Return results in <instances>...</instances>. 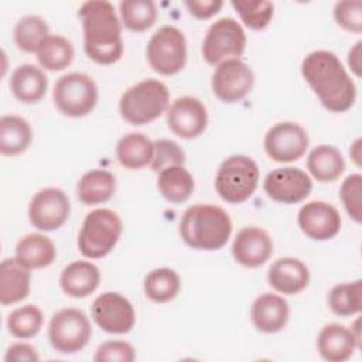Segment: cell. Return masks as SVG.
I'll list each match as a JSON object with an SVG mask.
<instances>
[{
    "instance_id": "obj_1",
    "label": "cell",
    "mask_w": 362,
    "mask_h": 362,
    "mask_svg": "<svg viewBox=\"0 0 362 362\" xmlns=\"http://www.w3.org/2000/svg\"><path fill=\"white\" fill-rule=\"evenodd\" d=\"M301 75L327 110L342 113L352 107L356 88L334 52L318 49L305 55Z\"/></svg>"
},
{
    "instance_id": "obj_2",
    "label": "cell",
    "mask_w": 362,
    "mask_h": 362,
    "mask_svg": "<svg viewBox=\"0 0 362 362\" xmlns=\"http://www.w3.org/2000/svg\"><path fill=\"white\" fill-rule=\"evenodd\" d=\"M83 48L86 55L100 65L115 64L122 58V23L115 7L106 0H90L81 4Z\"/></svg>"
},
{
    "instance_id": "obj_3",
    "label": "cell",
    "mask_w": 362,
    "mask_h": 362,
    "mask_svg": "<svg viewBox=\"0 0 362 362\" xmlns=\"http://www.w3.org/2000/svg\"><path fill=\"white\" fill-rule=\"evenodd\" d=\"M232 233V221L218 205L198 204L189 206L180 222V235L185 245L198 250H218Z\"/></svg>"
},
{
    "instance_id": "obj_4",
    "label": "cell",
    "mask_w": 362,
    "mask_h": 362,
    "mask_svg": "<svg viewBox=\"0 0 362 362\" xmlns=\"http://www.w3.org/2000/svg\"><path fill=\"white\" fill-rule=\"evenodd\" d=\"M170 92L158 79L140 81L124 90L119 102L122 117L134 126L147 124L168 107Z\"/></svg>"
},
{
    "instance_id": "obj_5",
    "label": "cell",
    "mask_w": 362,
    "mask_h": 362,
    "mask_svg": "<svg viewBox=\"0 0 362 362\" xmlns=\"http://www.w3.org/2000/svg\"><path fill=\"white\" fill-rule=\"evenodd\" d=\"M123 230L120 216L109 208L90 211L78 236V249L88 259H100L112 252Z\"/></svg>"
},
{
    "instance_id": "obj_6",
    "label": "cell",
    "mask_w": 362,
    "mask_h": 362,
    "mask_svg": "<svg viewBox=\"0 0 362 362\" xmlns=\"http://www.w3.org/2000/svg\"><path fill=\"white\" fill-rule=\"evenodd\" d=\"M259 177V167L250 157L235 154L219 165L215 175V189L225 202L242 204L256 191Z\"/></svg>"
},
{
    "instance_id": "obj_7",
    "label": "cell",
    "mask_w": 362,
    "mask_h": 362,
    "mask_svg": "<svg viewBox=\"0 0 362 362\" xmlns=\"http://www.w3.org/2000/svg\"><path fill=\"white\" fill-rule=\"evenodd\" d=\"M57 109L68 117H82L93 110L98 102L95 81L82 72L62 75L54 85L52 92Z\"/></svg>"
},
{
    "instance_id": "obj_8",
    "label": "cell",
    "mask_w": 362,
    "mask_h": 362,
    "mask_svg": "<svg viewBox=\"0 0 362 362\" xmlns=\"http://www.w3.org/2000/svg\"><path fill=\"white\" fill-rule=\"evenodd\" d=\"M246 48V34L242 25L230 17H222L212 23L202 42V57L212 65L228 59H239Z\"/></svg>"
},
{
    "instance_id": "obj_9",
    "label": "cell",
    "mask_w": 362,
    "mask_h": 362,
    "mask_svg": "<svg viewBox=\"0 0 362 362\" xmlns=\"http://www.w3.org/2000/svg\"><path fill=\"white\" fill-rule=\"evenodd\" d=\"M147 61L161 75L178 74L187 62V41L174 25L160 27L148 40Z\"/></svg>"
},
{
    "instance_id": "obj_10",
    "label": "cell",
    "mask_w": 362,
    "mask_h": 362,
    "mask_svg": "<svg viewBox=\"0 0 362 362\" xmlns=\"http://www.w3.org/2000/svg\"><path fill=\"white\" fill-rule=\"evenodd\" d=\"M92 327L82 310L62 308L57 311L48 325V338L59 354H75L86 346Z\"/></svg>"
},
{
    "instance_id": "obj_11",
    "label": "cell",
    "mask_w": 362,
    "mask_h": 362,
    "mask_svg": "<svg viewBox=\"0 0 362 362\" xmlns=\"http://www.w3.org/2000/svg\"><path fill=\"white\" fill-rule=\"evenodd\" d=\"M71 214V202L59 188L40 189L30 201L28 218L34 228L51 232L61 228Z\"/></svg>"
},
{
    "instance_id": "obj_12",
    "label": "cell",
    "mask_w": 362,
    "mask_h": 362,
    "mask_svg": "<svg viewBox=\"0 0 362 362\" xmlns=\"http://www.w3.org/2000/svg\"><path fill=\"white\" fill-rule=\"evenodd\" d=\"M307 132L294 122H280L264 136V150L276 163H291L301 158L308 148Z\"/></svg>"
},
{
    "instance_id": "obj_13",
    "label": "cell",
    "mask_w": 362,
    "mask_h": 362,
    "mask_svg": "<svg viewBox=\"0 0 362 362\" xmlns=\"http://www.w3.org/2000/svg\"><path fill=\"white\" fill-rule=\"evenodd\" d=\"M90 313L98 327L109 334H127L136 321L132 303L115 291L98 296L92 303Z\"/></svg>"
},
{
    "instance_id": "obj_14",
    "label": "cell",
    "mask_w": 362,
    "mask_h": 362,
    "mask_svg": "<svg viewBox=\"0 0 362 362\" xmlns=\"http://www.w3.org/2000/svg\"><path fill=\"white\" fill-rule=\"evenodd\" d=\"M253 83L252 68L240 59H228L219 64L212 75V92L225 103L242 100L252 90Z\"/></svg>"
},
{
    "instance_id": "obj_15",
    "label": "cell",
    "mask_w": 362,
    "mask_h": 362,
    "mask_svg": "<svg viewBox=\"0 0 362 362\" xmlns=\"http://www.w3.org/2000/svg\"><path fill=\"white\" fill-rule=\"evenodd\" d=\"M263 188L267 197L276 202L297 204L310 195L313 182L301 168L281 167L266 175Z\"/></svg>"
},
{
    "instance_id": "obj_16",
    "label": "cell",
    "mask_w": 362,
    "mask_h": 362,
    "mask_svg": "<svg viewBox=\"0 0 362 362\" xmlns=\"http://www.w3.org/2000/svg\"><path fill=\"white\" fill-rule=\"evenodd\" d=\"M170 130L185 140L198 137L208 124L205 105L194 96L177 98L167 112Z\"/></svg>"
},
{
    "instance_id": "obj_17",
    "label": "cell",
    "mask_w": 362,
    "mask_h": 362,
    "mask_svg": "<svg viewBox=\"0 0 362 362\" xmlns=\"http://www.w3.org/2000/svg\"><path fill=\"white\" fill-rule=\"evenodd\" d=\"M303 233L314 240H328L341 229L338 209L325 201H310L304 204L297 215Z\"/></svg>"
},
{
    "instance_id": "obj_18",
    "label": "cell",
    "mask_w": 362,
    "mask_h": 362,
    "mask_svg": "<svg viewBox=\"0 0 362 362\" xmlns=\"http://www.w3.org/2000/svg\"><path fill=\"white\" fill-rule=\"evenodd\" d=\"M359 320L355 321L354 328H348L342 324H327L321 328L317 337V348L320 355L328 362H342L354 355V351L359 348Z\"/></svg>"
},
{
    "instance_id": "obj_19",
    "label": "cell",
    "mask_w": 362,
    "mask_h": 362,
    "mask_svg": "<svg viewBox=\"0 0 362 362\" xmlns=\"http://www.w3.org/2000/svg\"><path fill=\"white\" fill-rule=\"evenodd\" d=\"M273 253V240L270 235L259 226H246L238 232L232 243L235 260L249 269L264 264Z\"/></svg>"
},
{
    "instance_id": "obj_20",
    "label": "cell",
    "mask_w": 362,
    "mask_h": 362,
    "mask_svg": "<svg viewBox=\"0 0 362 362\" xmlns=\"http://www.w3.org/2000/svg\"><path fill=\"white\" fill-rule=\"evenodd\" d=\"M250 317L257 331L274 334L286 327L290 317V308L283 297L272 293H263L253 301Z\"/></svg>"
},
{
    "instance_id": "obj_21",
    "label": "cell",
    "mask_w": 362,
    "mask_h": 362,
    "mask_svg": "<svg viewBox=\"0 0 362 362\" xmlns=\"http://www.w3.org/2000/svg\"><path fill=\"white\" fill-rule=\"evenodd\" d=\"M269 284L281 294H298L310 283V272L305 263L296 257L277 259L267 273Z\"/></svg>"
},
{
    "instance_id": "obj_22",
    "label": "cell",
    "mask_w": 362,
    "mask_h": 362,
    "mask_svg": "<svg viewBox=\"0 0 362 362\" xmlns=\"http://www.w3.org/2000/svg\"><path fill=\"white\" fill-rule=\"evenodd\" d=\"M100 283L99 269L86 260H76L64 267L59 276L62 291L74 298H83L92 294Z\"/></svg>"
},
{
    "instance_id": "obj_23",
    "label": "cell",
    "mask_w": 362,
    "mask_h": 362,
    "mask_svg": "<svg viewBox=\"0 0 362 362\" xmlns=\"http://www.w3.org/2000/svg\"><path fill=\"white\" fill-rule=\"evenodd\" d=\"M31 272L16 257L4 259L0 264V303L10 305L23 301L30 293Z\"/></svg>"
},
{
    "instance_id": "obj_24",
    "label": "cell",
    "mask_w": 362,
    "mask_h": 362,
    "mask_svg": "<svg viewBox=\"0 0 362 362\" xmlns=\"http://www.w3.org/2000/svg\"><path fill=\"white\" fill-rule=\"evenodd\" d=\"M10 89L14 98L23 103H37L48 89V78L33 64L18 65L10 79Z\"/></svg>"
},
{
    "instance_id": "obj_25",
    "label": "cell",
    "mask_w": 362,
    "mask_h": 362,
    "mask_svg": "<svg viewBox=\"0 0 362 362\" xmlns=\"http://www.w3.org/2000/svg\"><path fill=\"white\" fill-rule=\"evenodd\" d=\"M55 256L54 242L41 233H28L16 246V259L28 269L47 267L55 260Z\"/></svg>"
},
{
    "instance_id": "obj_26",
    "label": "cell",
    "mask_w": 362,
    "mask_h": 362,
    "mask_svg": "<svg viewBox=\"0 0 362 362\" xmlns=\"http://www.w3.org/2000/svg\"><path fill=\"white\" fill-rule=\"evenodd\" d=\"M116 189V178L107 170L95 168L85 173L76 185V194L82 204L98 205L109 201Z\"/></svg>"
},
{
    "instance_id": "obj_27",
    "label": "cell",
    "mask_w": 362,
    "mask_h": 362,
    "mask_svg": "<svg viewBox=\"0 0 362 362\" xmlns=\"http://www.w3.org/2000/svg\"><path fill=\"white\" fill-rule=\"evenodd\" d=\"M154 143L143 133H127L116 144V157L120 165L129 170H140L151 164Z\"/></svg>"
},
{
    "instance_id": "obj_28",
    "label": "cell",
    "mask_w": 362,
    "mask_h": 362,
    "mask_svg": "<svg viewBox=\"0 0 362 362\" xmlns=\"http://www.w3.org/2000/svg\"><path fill=\"white\" fill-rule=\"evenodd\" d=\"M307 168L317 181L332 182L345 171V160L337 147L321 144L310 151Z\"/></svg>"
},
{
    "instance_id": "obj_29",
    "label": "cell",
    "mask_w": 362,
    "mask_h": 362,
    "mask_svg": "<svg viewBox=\"0 0 362 362\" xmlns=\"http://www.w3.org/2000/svg\"><path fill=\"white\" fill-rule=\"evenodd\" d=\"M33 140L30 123L16 115L0 119V153L3 156H18L24 153Z\"/></svg>"
},
{
    "instance_id": "obj_30",
    "label": "cell",
    "mask_w": 362,
    "mask_h": 362,
    "mask_svg": "<svg viewBox=\"0 0 362 362\" xmlns=\"http://www.w3.org/2000/svg\"><path fill=\"white\" fill-rule=\"evenodd\" d=\"M157 187L167 201L181 204L191 197L195 182L194 177L184 165H171L158 173Z\"/></svg>"
},
{
    "instance_id": "obj_31",
    "label": "cell",
    "mask_w": 362,
    "mask_h": 362,
    "mask_svg": "<svg viewBox=\"0 0 362 362\" xmlns=\"http://www.w3.org/2000/svg\"><path fill=\"white\" fill-rule=\"evenodd\" d=\"M146 296L154 303H168L177 297L181 288L178 274L168 267H158L151 270L143 283Z\"/></svg>"
},
{
    "instance_id": "obj_32",
    "label": "cell",
    "mask_w": 362,
    "mask_h": 362,
    "mask_svg": "<svg viewBox=\"0 0 362 362\" xmlns=\"http://www.w3.org/2000/svg\"><path fill=\"white\" fill-rule=\"evenodd\" d=\"M37 59L48 71H62L74 59L72 42L61 35H48L37 51Z\"/></svg>"
},
{
    "instance_id": "obj_33",
    "label": "cell",
    "mask_w": 362,
    "mask_h": 362,
    "mask_svg": "<svg viewBox=\"0 0 362 362\" xmlns=\"http://www.w3.org/2000/svg\"><path fill=\"white\" fill-rule=\"evenodd\" d=\"M48 35V24L40 16H25L14 27V42L24 52H37Z\"/></svg>"
},
{
    "instance_id": "obj_34",
    "label": "cell",
    "mask_w": 362,
    "mask_h": 362,
    "mask_svg": "<svg viewBox=\"0 0 362 362\" xmlns=\"http://www.w3.org/2000/svg\"><path fill=\"white\" fill-rule=\"evenodd\" d=\"M328 305L339 317L358 314L362 310V280L334 286L328 294Z\"/></svg>"
},
{
    "instance_id": "obj_35",
    "label": "cell",
    "mask_w": 362,
    "mask_h": 362,
    "mask_svg": "<svg viewBox=\"0 0 362 362\" xmlns=\"http://www.w3.org/2000/svg\"><path fill=\"white\" fill-rule=\"evenodd\" d=\"M122 24L130 31L148 30L157 18V7L151 0H124L119 4Z\"/></svg>"
},
{
    "instance_id": "obj_36",
    "label": "cell",
    "mask_w": 362,
    "mask_h": 362,
    "mask_svg": "<svg viewBox=\"0 0 362 362\" xmlns=\"http://www.w3.org/2000/svg\"><path fill=\"white\" fill-rule=\"evenodd\" d=\"M44 322L41 310L33 304L18 307L7 317L8 332L20 339H28L35 337Z\"/></svg>"
},
{
    "instance_id": "obj_37",
    "label": "cell",
    "mask_w": 362,
    "mask_h": 362,
    "mask_svg": "<svg viewBox=\"0 0 362 362\" xmlns=\"http://www.w3.org/2000/svg\"><path fill=\"white\" fill-rule=\"evenodd\" d=\"M232 7L250 30H263L273 18L274 6L266 0H233Z\"/></svg>"
},
{
    "instance_id": "obj_38",
    "label": "cell",
    "mask_w": 362,
    "mask_h": 362,
    "mask_svg": "<svg viewBox=\"0 0 362 362\" xmlns=\"http://www.w3.org/2000/svg\"><path fill=\"white\" fill-rule=\"evenodd\" d=\"M185 153L178 143L168 139H160L154 141V154L151 160V170L160 173L171 165H184Z\"/></svg>"
},
{
    "instance_id": "obj_39",
    "label": "cell",
    "mask_w": 362,
    "mask_h": 362,
    "mask_svg": "<svg viewBox=\"0 0 362 362\" xmlns=\"http://www.w3.org/2000/svg\"><path fill=\"white\" fill-rule=\"evenodd\" d=\"M361 192H362V177L361 174L348 175L339 189L341 201L349 214V216L355 222H361L362 219V208H361Z\"/></svg>"
},
{
    "instance_id": "obj_40",
    "label": "cell",
    "mask_w": 362,
    "mask_h": 362,
    "mask_svg": "<svg viewBox=\"0 0 362 362\" xmlns=\"http://www.w3.org/2000/svg\"><path fill=\"white\" fill-rule=\"evenodd\" d=\"M334 18L344 30L359 34L362 31V1L335 3Z\"/></svg>"
},
{
    "instance_id": "obj_41",
    "label": "cell",
    "mask_w": 362,
    "mask_h": 362,
    "mask_svg": "<svg viewBox=\"0 0 362 362\" xmlns=\"http://www.w3.org/2000/svg\"><path fill=\"white\" fill-rule=\"evenodd\" d=\"M136 359L134 348L126 341H107L98 346L93 361L96 362H133Z\"/></svg>"
},
{
    "instance_id": "obj_42",
    "label": "cell",
    "mask_w": 362,
    "mask_h": 362,
    "mask_svg": "<svg viewBox=\"0 0 362 362\" xmlns=\"http://www.w3.org/2000/svg\"><path fill=\"white\" fill-rule=\"evenodd\" d=\"M187 8L189 13L199 18V20H206L215 16L223 6V1L221 0H188L185 1Z\"/></svg>"
},
{
    "instance_id": "obj_43",
    "label": "cell",
    "mask_w": 362,
    "mask_h": 362,
    "mask_svg": "<svg viewBox=\"0 0 362 362\" xmlns=\"http://www.w3.org/2000/svg\"><path fill=\"white\" fill-rule=\"evenodd\" d=\"M40 355L34 346L24 342L13 344L7 348L4 361L6 362H21V361H38Z\"/></svg>"
},
{
    "instance_id": "obj_44",
    "label": "cell",
    "mask_w": 362,
    "mask_h": 362,
    "mask_svg": "<svg viewBox=\"0 0 362 362\" xmlns=\"http://www.w3.org/2000/svg\"><path fill=\"white\" fill-rule=\"evenodd\" d=\"M361 41H358L354 48L348 52V64L356 76H361Z\"/></svg>"
},
{
    "instance_id": "obj_45",
    "label": "cell",
    "mask_w": 362,
    "mask_h": 362,
    "mask_svg": "<svg viewBox=\"0 0 362 362\" xmlns=\"http://www.w3.org/2000/svg\"><path fill=\"white\" fill-rule=\"evenodd\" d=\"M349 154L352 157V160L355 161L356 165H361V139H356L355 143L352 144Z\"/></svg>"
}]
</instances>
